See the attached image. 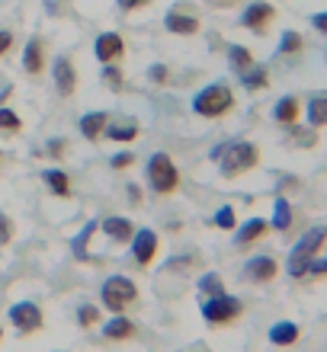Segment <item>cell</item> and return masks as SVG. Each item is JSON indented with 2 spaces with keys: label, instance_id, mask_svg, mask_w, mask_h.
Wrapping results in <instances>:
<instances>
[{
  "label": "cell",
  "instance_id": "cell-30",
  "mask_svg": "<svg viewBox=\"0 0 327 352\" xmlns=\"http://www.w3.org/2000/svg\"><path fill=\"white\" fill-rule=\"evenodd\" d=\"M96 231V221H90L81 231V237H74V253H77V260H87V241H90V234Z\"/></svg>",
  "mask_w": 327,
  "mask_h": 352
},
{
  "label": "cell",
  "instance_id": "cell-38",
  "mask_svg": "<svg viewBox=\"0 0 327 352\" xmlns=\"http://www.w3.org/2000/svg\"><path fill=\"white\" fill-rule=\"evenodd\" d=\"M10 45H13V36H10V32H0V55H7Z\"/></svg>",
  "mask_w": 327,
  "mask_h": 352
},
{
  "label": "cell",
  "instance_id": "cell-15",
  "mask_svg": "<svg viewBox=\"0 0 327 352\" xmlns=\"http://www.w3.org/2000/svg\"><path fill=\"white\" fill-rule=\"evenodd\" d=\"M273 116H276V122H279V125H295V122H299V116H302L299 96H282V100L276 102Z\"/></svg>",
  "mask_w": 327,
  "mask_h": 352
},
{
  "label": "cell",
  "instance_id": "cell-29",
  "mask_svg": "<svg viewBox=\"0 0 327 352\" xmlns=\"http://www.w3.org/2000/svg\"><path fill=\"white\" fill-rule=\"evenodd\" d=\"M234 224H238V214H234L231 205L218 208V212H215V228H222V231H231Z\"/></svg>",
  "mask_w": 327,
  "mask_h": 352
},
{
  "label": "cell",
  "instance_id": "cell-18",
  "mask_svg": "<svg viewBox=\"0 0 327 352\" xmlns=\"http://www.w3.org/2000/svg\"><path fill=\"white\" fill-rule=\"evenodd\" d=\"M23 65H26L29 74H42V67H45V52H42V42L39 38H32L26 45V52H23Z\"/></svg>",
  "mask_w": 327,
  "mask_h": 352
},
{
  "label": "cell",
  "instance_id": "cell-7",
  "mask_svg": "<svg viewBox=\"0 0 327 352\" xmlns=\"http://www.w3.org/2000/svg\"><path fill=\"white\" fill-rule=\"evenodd\" d=\"M10 320H13V327H17L19 333H36L39 327H42V311L32 301H19V305L10 307Z\"/></svg>",
  "mask_w": 327,
  "mask_h": 352
},
{
  "label": "cell",
  "instance_id": "cell-27",
  "mask_svg": "<svg viewBox=\"0 0 327 352\" xmlns=\"http://www.w3.org/2000/svg\"><path fill=\"white\" fill-rule=\"evenodd\" d=\"M302 45H305V42H302V36L299 32H282V42H279V52L282 55H299L302 52Z\"/></svg>",
  "mask_w": 327,
  "mask_h": 352
},
{
  "label": "cell",
  "instance_id": "cell-31",
  "mask_svg": "<svg viewBox=\"0 0 327 352\" xmlns=\"http://www.w3.org/2000/svg\"><path fill=\"white\" fill-rule=\"evenodd\" d=\"M23 129V122L13 109H0V131H19Z\"/></svg>",
  "mask_w": 327,
  "mask_h": 352
},
{
  "label": "cell",
  "instance_id": "cell-10",
  "mask_svg": "<svg viewBox=\"0 0 327 352\" xmlns=\"http://www.w3.org/2000/svg\"><path fill=\"white\" fill-rule=\"evenodd\" d=\"M244 276L251 278V282H273V278L279 276V263L273 260V256H253L244 266Z\"/></svg>",
  "mask_w": 327,
  "mask_h": 352
},
{
  "label": "cell",
  "instance_id": "cell-1",
  "mask_svg": "<svg viewBox=\"0 0 327 352\" xmlns=\"http://www.w3.org/2000/svg\"><path fill=\"white\" fill-rule=\"evenodd\" d=\"M324 243H327V228H324V224L308 228V231L302 234V241L292 247L289 263H286V272H289L292 278L308 276V266L318 260V253H321V247H324Z\"/></svg>",
  "mask_w": 327,
  "mask_h": 352
},
{
  "label": "cell",
  "instance_id": "cell-32",
  "mask_svg": "<svg viewBox=\"0 0 327 352\" xmlns=\"http://www.w3.org/2000/svg\"><path fill=\"white\" fill-rule=\"evenodd\" d=\"M103 80L112 87V90H122V71H119L116 65H109V67L103 71Z\"/></svg>",
  "mask_w": 327,
  "mask_h": 352
},
{
  "label": "cell",
  "instance_id": "cell-3",
  "mask_svg": "<svg viewBox=\"0 0 327 352\" xmlns=\"http://www.w3.org/2000/svg\"><path fill=\"white\" fill-rule=\"evenodd\" d=\"M234 106V93L228 90L224 84H212L206 87V90L196 93V100H193V109H196V116H206V119H218V116H224V112Z\"/></svg>",
  "mask_w": 327,
  "mask_h": 352
},
{
  "label": "cell",
  "instance_id": "cell-8",
  "mask_svg": "<svg viewBox=\"0 0 327 352\" xmlns=\"http://www.w3.org/2000/svg\"><path fill=\"white\" fill-rule=\"evenodd\" d=\"M273 19H276V10H273V3H266V0H257V3H251V7L244 10L241 23L251 32H266V26H270Z\"/></svg>",
  "mask_w": 327,
  "mask_h": 352
},
{
  "label": "cell",
  "instance_id": "cell-26",
  "mask_svg": "<svg viewBox=\"0 0 327 352\" xmlns=\"http://www.w3.org/2000/svg\"><path fill=\"white\" fill-rule=\"evenodd\" d=\"M199 292L209 295V298H218V295H224V285H222V278H218L215 272H206V276L199 278Z\"/></svg>",
  "mask_w": 327,
  "mask_h": 352
},
{
  "label": "cell",
  "instance_id": "cell-14",
  "mask_svg": "<svg viewBox=\"0 0 327 352\" xmlns=\"http://www.w3.org/2000/svg\"><path fill=\"white\" fill-rule=\"evenodd\" d=\"M299 336H302V330L292 324V320H279V324L270 327V343L273 346H295Z\"/></svg>",
  "mask_w": 327,
  "mask_h": 352
},
{
  "label": "cell",
  "instance_id": "cell-6",
  "mask_svg": "<svg viewBox=\"0 0 327 352\" xmlns=\"http://www.w3.org/2000/svg\"><path fill=\"white\" fill-rule=\"evenodd\" d=\"M244 311V305L238 301V298L231 295H218V298H209L206 305H202V317H206L212 327H224L231 324V320H238Z\"/></svg>",
  "mask_w": 327,
  "mask_h": 352
},
{
  "label": "cell",
  "instance_id": "cell-28",
  "mask_svg": "<svg viewBox=\"0 0 327 352\" xmlns=\"http://www.w3.org/2000/svg\"><path fill=\"white\" fill-rule=\"evenodd\" d=\"M135 135H138V125H135V122H122V125H112L109 129L112 141H131Z\"/></svg>",
  "mask_w": 327,
  "mask_h": 352
},
{
  "label": "cell",
  "instance_id": "cell-41",
  "mask_svg": "<svg viewBox=\"0 0 327 352\" xmlns=\"http://www.w3.org/2000/svg\"><path fill=\"white\" fill-rule=\"evenodd\" d=\"M0 340H3V330H0Z\"/></svg>",
  "mask_w": 327,
  "mask_h": 352
},
{
  "label": "cell",
  "instance_id": "cell-39",
  "mask_svg": "<svg viewBox=\"0 0 327 352\" xmlns=\"http://www.w3.org/2000/svg\"><path fill=\"white\" fill-rule=\"evenodd\" d=\"M148 0H119V7L122 10H138V7H145Z\"/></svg>",
  "mask_w": 327,
  "mask_h": 352
},
{
  "label": "cell",
  "instance_id": "cell-25",
  "mask_svg": "<svg viewBox=\"0 0 327 352\" xmlns=\"http://www.w3.org/2000/svg\"><path fill=\"white\" fill-rule=\"evenodd\" d=\"M228 58H231V67L238 71V74H241V71H247V67L253 65V55L244 45H231V48H228Z\"/></svg>",
  "mask_w": 327,
  "mask_h": 352
},
{
  "label": "cell",
  "instance_id": "cell-2",
  "mask_svg": "<svg viewBox=\"0 0 327 352\" xmlns=\"http://www.w3.org/2000/svg\"><path fill=\"white\" fill-rule=\"evenodd\" d=\"M218 160H222V173L224 176H238L247 173L260 164V151L251 141H234V144H224L218 148Z\"/></svg>",
  "mask_w": 327,
  "mask_h": 352
},
{
  "label": "cell",
  "instance_id": "cell-17",
  "mask_svg": "<svg viewBox=\"0 0 327 352\" xmlns=\"http://www.w3.org/2000/svg\"><path fill=\"white\" fill-rule=\"evenodd\" d=\"M106 122H109V116H106V112H87L84 119H81V135H84L87 141H96L100 135H103Z\"/></svg>",
  "mask_w": 327,
  "mask_h": 352
},
{
  "label": "cell",
  "instance_id": "cell-37",
  "mask_svg": "<svg viewBox=\"0 0 327 352\" xmlns=\"http://www.w3.org/2000/svg\"><path fill=\"white\" fill-rule=\"evenodd\" d=\"M308 272H311V276H327V253H324V260H315V263H311Z\"/></svg>",
  "mask_w": 327,
  "mask_h": 352
},
{
  "label": "cell",
  "instance_id": "cell-5",
  "mask_svg": "<svg viewBox=\"0 0 327 352\" xmlns=\"http://www.w3.org/2000/svg\"><path fill=\"white\" fill-rule=\"evenodd\" d=\"M135 295H138V288L125 276H112L103 282V307L112 311V314H122V311L135 301Z\"/></svg>",
  "mask_w": 327,
  "mask_h": 352
},
{
  "label": "cell",
  "instance_id": "cell-40",
  "mask_svg": "<svg viewBox=\"0 0 327 352\" xmlns=\"http://www.w3.org/2000/svg\"><path fill=\"white\" fill-rule=\"evenodd\" d=\"M151 77H154V80H167V67H151Z\"/></svg>",
  "mask_w": 327,
  "mask_h": 352
},
{
  "label": "cell",
  "instance_id": "cell-16",
  "mask_svg": "<svg viewBox=\"0 0 327 352\" xmlns=\"http://www.w3.org/2000/svg\"><path fill=\"white\" fill-rule=\"evenodd\" d=\"M103 234H109L112 241H119V243H129L131 241V234H135V228H131L129 218H103Z\"/></svg>",
  "mask_w": 327,
  "mask_h": 352
},
{
  "label": "cell",
  "instance_id": "cell-21",
  "mask_svg": "<svg viewBox=\"0 0 327 352\" xmlns=\"http://www.w3.org/2000/svg\"><path fill=\"white\" fill-rule=\"evenodd\" d=\"M308 125L311 129H327V96H311L308 100Z\"/></svg>",
  "mask_w": 327,
  "mask_h": 352
},
{
  "label": "cell",
  "instance_id": "cell-24",
  "mask_svg": "<svg viewBox=\"0 0 327 352\" xmlns=\"http://www.w3.org/2000/svg\"><path fill=\"white\" fill-rule=\"evenodd\" d=\"M273 228H276V231H289L292 228V205L286 202L282 195L273 202Z\"/></svg>",
  "mask_w": 327,
  "mask_h": 352
},
{
  "label": "cell",
  "instance_id": "cell-34",
  "mask_svg": "<svg viewBox=\"0 0 327 352\" xmlns=\"http://www.w3.org/2000/svg\"><path fill=\"white\" fill-rule=\"evenodd\" d=\"M10 241H13V224L7 214H0V247H7Z\"/></svg>",
  "mask_w": 327,
  "mask_h": 352
},
{
  "label": "cell",
  "instance_id": "cell-12",
  "mask_svg": "<svg viewBox=\"0 0 327 352\" xmlns=\"http://www.w3.org/2000/svg\"><path fill=\"white\" fill-rule=\"evenodd\" d=\"M164 26H167L170 32H177V36H196L199 19L189 16V13H180V10H170L167 19H164Z\"/></svg>",
  "mask_w": 327,
  "mask_h": 352
},
{
  "label": "cell",
  "instance_id": "cell-4",
  "mask_svg": "<svg viewBox=\"0 0 327 352\" xmlns=\"http://www.w3.org/2000/svg\"><path fill=\"white\" fill-rule=\"evenodd\" d=\"M148 183H151V189L160 195L173 192L180 186V170L173 167L170 154H154V157L148 160Z\"/></svg>",
  "mask_w": 327,
  "mask_h": 352
},
{
  "label": "cell",
  "instance_id": "cell-9",
  "mask_svg": "<svg viewBox=\"0 0 327 352\" xmlns=\"http://www.w3.org/2000/svg\"><path fill=\"white\" fill-rule=\"evenodd\" d=\"M158 234L148 231V228H141V231L131 234V253H135V260L141 263V266H148L151 260H154V253H158Z\"/></svg>",
  "mask_w": 327,
  "mask_h": 352
},
{
  "label": "cell",
  "instance_id": "cell-23",
  "mask_svg": "<svg viewBox=\"0 0 327 352\" xmlns=\"http://www.w3.org/2000/svg\"><path fill=\"white\" fill-rule=\"evenodd\" d=\"M42 179L48 183V189L55 195H61V199H67L71 195V179H67V173H61V170H45L42 173Z\"/></svg>",
  "mask_w": 327,
  "mask_h": 352
},
{
  "label": "cell",
  "instance_id": "cell-36",
  "mask_svg": "<svg viewBox=\"0 0 327 352\" xmlns=\"http://www.w3.org/2000/svg\"><path fill=\"white\" fill-rule=\"evenodd\" d=\"M311 26L318 29L321 36H327V13H315V16H311Z\"/></svg>",
  "mask_w": 327,
  "mask_h": 352
},
{
  "label": "cell",
  "instance_id": "cell-19",
  "mask_svg": "<svg viewBox=\"0 0 327 352\" xmlns=\"http://www.w3.org/2000/svg\"><path fill=\"white\" fill-rule=\"evenodd\" d=\"M103 336H106V340H129V336H135V324H131L129 317L116 314L109 324L103 327Z\"/></svg>",
  "mask_w": 327,
  "mask_h": 352
},
{
  "label": "cell",
  "instance_id": "cell-11",
  "mask_svg": "<svg viewBox=\"0 0 327 352\" xmlns=\"http://www.w3.org/2000/svg\"><path fill=\"white\" fill-rule=\"evenodd\" d=\"M122 52H125V42H122L119 32H103V36L96 38V58H100L103 65L122 58Z\"/></svg>",
  "mask_w": 327,
  "mask_h": 352
},
{
  "label": "cell",
  "instance_id": "cell-35",
  "mask_svg": "<svg viewBox=\"0 0 327 352\" xmlns=\"http://www.w3.org/2000/svg\"><path fill=\"white\" fill-rule=\"evenodd\" d=\"M131 164H135V154H131V151H122V154L112 157V170H125V167H131Z\"/></svg>",
  "mask_w": 327,
  "mask_h": 352
},
{
  "label": "cell",
  "instance_id": "cell-20",
  "mask_svg": "<svg viewBox=\"0 0 327 352\" xmlns=\"http://www.w3.org/2000/svg\"><path fill=\"white\" fill-rule=\"evenodd\" d=\"M266 228H270V224L263 221V218H251V221L238 231V247H251L253 241H260L263 234H266Z\"/></svg>",
  "mask_w": 327,
  "mask_h": 352
},
{
  "label": "cell",
  "instance_id": "cell-22",
  "mask_svg": "<svg viewBox=\"0 0 327 352\" xmlns=\"http://www.w3.org/2000/svg\"><path fill=\"white\" fill-rule=\"evenodd\" d=\"M241 84L247 87V90H263V87L270 84V74H266V67L251 65L247 71H241Z\"/></svg>",
  "mask_w": 327,
  "mask_h": 352
},
{
  "label": "cell",
  "instance_id": "cell-33",
  "mask_svg": "<svg viewBox=\"0 0 327 352\" xmlns=\"http://www.w3.org/2000/svg\"><path fill=\"white\" fill-rule=\"evenodd\" d=\"M77 317H81V324H84V327H94L96 320H100V311H96L94 305H84V307H81V314H77Z\"/></svg>",
  "mask_w": 327,
  "mask_h": 352
},
{
  "label": "cell",
  "instance_id": "cell-13",
  "mask_svg": "<svg viewBox=\"0 0 327 352\" xmlns=\"http://www.w3.org/2000/svg\"><path fill=\"white\" fill-rule=\"evenodd\" d=\"M55 84H58V93H61V96H71V93H74L77 74H74V67H71L67 58H58L55 61Z\"/></svg>",
  "mask_w": 327,
  "mask_h": 352
}]
</instances>
